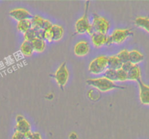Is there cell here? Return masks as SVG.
<instances>
[{"mask_svg": "<svg viewBox=\"0 0 149 139\" xmlns=\"http://www.w3.org/2000/svg\"><path fill=\"white\" fill-rule=\"evenodd\" d=\"M129 54H130V51H127V49H124L120 51L116 56L119 59L120 61L124 64V63L128 62L129 61Z\"/></svg>", "mask_w": 149, "mask_h": 139, "instance_id": "23", "label": "cell"}, {"mask_svg": "<svg viewBox=\"0 0 149 139\" xmlns=\"http://www.w3.org/2000/svg\"><path fill=\"white\" fill-rule=\"evenodd\" d=\"M17 29L21 33H25L31 29V22L30 19L23 20L18 21L17 24Z\"/></svg>", "mask_w": 149, "mask_h": 139, "instance_id": "19", "label": "cell"}, {"mask_svg": "<svg viewBox=\"0 0 149 139\" xmlns=\"http://www.w3.org/2000/svg\"><path fill=\"white\" fill-rule=\"evenodd\" d=\"M140 89V100L143 105H149V86L145 84L140 80L138 81Z\"/></svg>", "mask_w": 149, "mask_h": 139, "instance_id": "9", "label": "cell"}, {"mask_svg": "<svg viewBox=\"0 0 149 139\" xmlns=\"http://www.w3.org/2000/svg\"><path fill=\"white\" fill-rule=\"evenodd\" d=\"M117 76L118 81H125L127 80V73L121 68L117 70Z\"/></svg>", "mask_w": 149, "mask_h": 139, "instance_id": "24", "label": "cell"}, {"mask_svg": "<svg viewBox=\"0 0 149 139\" xmlns=\"http://www.w3.org/2000/svg\"><path fill=\"white\" fill-rule=\"evenodd\" d=\"M134 24L137 27L143 29L149 33V18L148 17H137L134 20Z\"/></svg>", "mask_w": 149, "mask_h": 139, "instance_id": "18", "label": "cell"}, {"mask_svg": "<svg viewBox=\"0 0 149 139\" xmlns=\"http://www.w3.org/2000/svg\"><path fill=\"white\" fill-rule=\"evenodd\" d=\"M90 51L89 44L86 41H80L75 45L74 52L78 57H84L88 54Z\"/></svg>", "mask_w": 149, "mask_h": 139, "instance_id": "10", "label": "cell"}, {"mask_svg": "<svg viewBox=\"0 0 149 139\" xmlns=\"http://www.w3.org/2000/svg\"><path fill=\"white\" fill-rule=\"evenodd\" d=\"M69 138L70 139H78V135L75 133H72L69 136Z\"/></svg>", "mask_w": 149, "mask_h": 139, "instance_id": "29", "label": "cell"}, {"mask_svg": "<svg viewBox=\"0 0 149 139\" xmlns=\"http://www.w3.org/2000/svg\"><path fill=\"white\" fill-rule=\"evenodd\" d=\"M15 130L16 131L26 134L29 132H31V125L22 115H18L16 117Z\"/></svg>", "mask_w": 149, "mask_h": 139, "instance_id": "8", "label": "cell"}, {"mask_svg": "<svg viewBox=\"0 0 149 139\" xmlns=\"http://www.w3.org/2000/svg\"><path fill=\"white\" fill-rule=\"evenodd\" d=\"M86 84L88 85L91 86L93 87H95L98 90L101 92H107L110 90L113 89H124V87H119L116 85L115 82L104 78V77H101V78H90L86 81Z\"/></svg>", "mask_w": 149, "mask_h": 139, "instance_id": "1", "label": "cell"}, {"mask_svg": "<svg viewBox=\"0 0 149 139\" xmlns=\"http://www.w3.org/2000/svg\"><path fill=\"white\" fill-rule=\"evenodd\" d=\"M45 19L39 16V15H34L31 19V28L35 30L42 29L44 27V24H45Z\"/></svg>", "mask_w": 149, "mask_h": 139, "instance_id": "16", "label": "cell"}, {"mask_svg": "<svg viewBox=\"0 0 149 139\" xmlns=\"http://www.w3.org/2000/svg\"><path fill=\"white\" fill-rule=\"evenodd\" d=\"M55 79L57 84L61 89L64 88L67 84L69 78V72L67 71L66 62L62 63L55 73Z\"/></svg>", "mask_w": 149, "mask_h": 139, "instance_id": "6", "label": "cell"}, {"mask_svg": "<svg viewBox=\"0 0 149 139\" xmlns=\"http://www.w3.org/2000/svg\"><path fill=\"white\" fill-rule=\"evenodd\" d=\"M144 59V56L140 51L137 50H132L130 51L129 54V61L131 62L132 64H136L137 65L138 63L141 62Z\"/></svg>", "mask_w": 149, "mask_h": 139, "instance_id": "14", "label": "cell"}, {"mask_svg": "<svg viewBox=\"0 0 149 139\" xmlns=\"http://www.w3.org/2000/svg\"><path fill=\"white\" fill-rule=\"evenodd\" d=\"M51 31L53 34L54 41H58L62 38L63 34H64V29L61 26L53 25Z\"/></svg>", "mask_w": 149, "mask_h": 139, "instance_id": "20", "label": "cell"}, {"mask_svg": "<svg viewBox=\"0 0 149 139\" xmlns=\"http://www.w3.org/2000/svg\"><path fill=\"white\" fill-rule=\"evenodd\" d=\"M133 64H132L131 62H130V61H128V62H126V63H124V64H122V67H121V69L122 70H124L125 72H128L130 70V68H131L132 67Z\"/></svg>", "mask_w": 149, "mask_h": 139, "instance_id": "26", "label": "cell"}, {"mask_svg": "<svg viewBox=\"0 0 149 139\" xmlns=\"http://www.w3.org/2000/svg\"><path fill=\"white\" fill-rule=\"evenodd\" d=\"M122 64L123 63L120 61L116 55L108 57V60H107V68L108 69L117 71L121 68Z\"/></svg>", "mask_w": 149, "mask_h": 139, "instance_id": "13", "label": "cell"}, {"mask_svg": "<svg viewBox=\"0 0 149 139\" xmlns=\"http://www.w3.org/2000/svg\"><path fill=\"white\" fill-rule=\"evenodd\" d=\"M52 27H53V24H51V21H50L49 20H45L42 30H44V31H48V30L51 29Z\"/></svg>", "mask_w": 149, "mask_h": 139, "instance_id": "27", "label": "cell"}, {"mask_svg": "<svg viewBox=\"0 0 149 139\" xmlns=\"http://www.w3.org/2000/svg\"><path fill=\"white\" fill-rule=\"evenodd\" d=\"M31 43V45H32L34 51H36V52H42L45 49V47H46L45 41L43 39H41V38H36Z\"/></svg>", "mask_w": 149, "mask_h": 139, "instance_id": "15", "label": "cell"}, {"mask_svg": "<svg viewBox=\"0 0 149 139\" xmlns=\"http://www.w3.org/2000/svg\"><path fill=\"white\" fill-rule=\"evenodd\" d=\"M104 77L107 78V79L110 80V81H118V76H117V71H114V70H111V69L107 68L105 71L104 72Z\"/></svg>", "mask_w": 149, "mask_h": 139, "instance_id": "21", "label": "cell"}, {"mask_svg": "<svg viewBox=\"0 0 149 139\" xmlns=\"http://www.w3.org/2000/svg\"><path fill=\"white\" fill-rule=\"evenodd\" d=\"M141 79V72L140 69L136 64H133L130 71L127 72V80L136 81L138 82Z\"/></svg>", "mask_w": 149, "mask_h": 139, "instance_id": "12", "label": "cell"}, {"mask_svg": "<svg viewBox=\"0 0 149 139\" xmlns=\"http://www.w3.org/2000/svg\"><path fill=\"white\" fill-rule=\"evenodd\" d=\"M20 50H21L23 55L25 56V57H31L33 54V52H34L31 43L29 42V41H24L23 43L21 44Z\"/></svg>", "mask_w": 149, "mask_h": 139, "instance_id": "17", "label": "cell"}, {"mask_svg": "<svg viewBox=\"0 0 149 139\" xmlns=\"http://www.w3.org/2000/svg\"><path fill=\"white\" fill-rule=\"evenodd\" d=\"M132 34V31L130 29H116L110 36L107 37L106 45H110L113 43L121 44L127 39L130 35Z\"/></svg>", "mask_w": 149, "mask_h": 139, "instance_id": "4", "label": "cell"}, {"mask_svg": "<svg viewBox=\"0 0 149 139\" xmlns=\"http://www.w3.org/2000/svg\"><path fill=\"white\" fill-rule=\"evenodd\" d=\"M29 139H42L41 137V135L38 132H34V133H31V137L29 138Z\"/></svg>", "mask_w": 149, "mask_h": 139, "instance_id": "28", "label": "cell"}, {"mask_svg": "<svg viewBox=\"0 0 149 139\" xmlns=\"http://www.w3.org/2000/svg\"><path fill=\"white\" fill-rule=\"evenodd\" d=\"M12 139H26V138L25 134H24V133L15 131L14 133Z\"/></svg>", "mask_w": 149, "mask_h": 139, "instance_id": "25", "label": "cell"}, {"mask_svg": "<svg viewBox=\"0 0 149 139\" xmlns=\"http://www.w3.org/2000/svg\"><path fill=\"white\" fill-rule=\"evenodd\" d=\"M10 15L13 19L16 20L18 22L23 20L30 19L32 18L31 13L24 8H16V9L12 10L10 12Z\"/></svg>", "mask_w": 149, "mask_h": 139, "instance_id": "7", "label": "cell"}, {"mask_svg": "<svg viewBox=\"0 0 149 139\" xmlns=\"http://www.w3.org/2000/svg\"><path fill=\"white\" fill-rule=\"evenodd\" d=\"M24 41L31 42L33 40L35 39V38H37V30L31 28V29H29V31H27L26 32L24 33Z\"/></svg>", "mask_w": 149, "mask_h": 139, "instance_id": "22", "label": "cell"}, {"mask_svg": "<svg viewBox=\"0 0 149 139\" xmlns=\"http://www.w3.org/2000/svg\"><path fill=\"white\" fill-rule=\"evenodd\" d=\"M88 6H89V2H86V10L84 16L81 18L78 19L75 23V31L77 34H84L87 32L88 34L91 35L94 32L93 30L92 26L89 24L88 19Z\"/></svg>", "mask_w": 149, "mask_h": 139, "instance_id": "2", "label": "cell"}, {"mask_svg": "<svg viewBox=\"0 0 149 139\" xmlns=\"http://www.w3.org/2000/svg\"><path fill=\"white\" fill-rule=\"evenodd\" d=\"M91 39L93 43V45L97 48H100L102 45H106L107 36L106 34H102V33L94 32L91 35Z\"/></svg>", "mask_w": 149, "mask_h": 139, "instance_id": "11", "label": "cell"}, {"mask_svg": "<svg viewBox=\"0 0 149 139\" xmlns=\"http://www.w3.org/2000/svg\"><path fill=\"white\" fill-rule=\"evenodd\" d=\"M92 28L94 32L102 33V34H107L109 29H110V23L104 17L94 14V18L92 21Z\"/></svg>", "mask_w": 149, "mask_h": 139, "instance_id": "5", "label": "cell"}, {"mask_svg": "<svg viewBox=\"0 0 149 139\" xmlns=\"http://www.w3.org/2000/svg\"><path fill=\"white\" fill-rule=\"evenodd\" d=\"M108 57L106 56H100L91 61L88 66V71L91 73L97 75L104 73L107 69Z\"/></svg>", "mask_w": 149, "mask_h": 139, "instance_id": "3", "label": "cell"}]
</instances>
